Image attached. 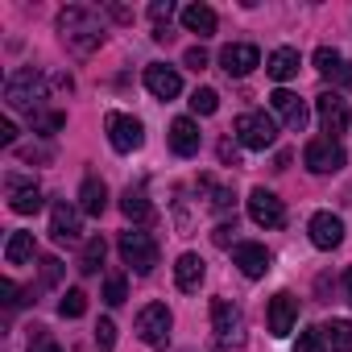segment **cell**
I'll return each instance as SVG.
<instances>
[{
  "label": "cell",
  "mask_w": 352,
  "mask_h": 352,
  "mask_svg": "<svg viewBox=\"0 0 352 352\" xmlns=\"http://www.w3.org/2000/svg\"><path fill=\"white\" fill-rule=\"evenodd\" d=\"M183 25H187V34L212 38V34H216V9H212V5H187V9H183Z\"/></svg>",
  "instance_id": "21"
},
{
  "label": "cell",
  "mask_w": 352,
  "mask_h": 352,
  "mask_svg": "<svg viewBox=\"0 0 352 352\" xmlns=\"http://www.w3.org/2000/svg\"><path fill=\"white\" fill-rule=\"evenodd\" d=\"M232 232H236V224H220L212 236H216V245H228V241H232Z\"/></svg>",
  "instance_id": "42"
},
{
  "label": "cell",
  "mask_w": 352,
  "mask_h": 352,
  "mask_svg": "<svg viewBox=\"0 0 352 352\" xmlns=\"http://www.w3.org/2000/svg\"><path fill=\"white\" fill-rule=\"evenodd\" d=\"M104 208H108V187L100 179H87L79 187V212L83 216H104Z\"/></svg>",
  "instance_id": "23"
},
{
  "label": "cell",
  "mask_w": 352,
  "mask_h": 352,
  "mask_svg": "<svg viewBox=\"0 0 352 352\" xmlns=\"http://www.w3.org/2000/svg\"><path fill=\"white\" fill-rule=\"evenodd\" d=\"M315 71H319L323 79H336V83H352V71L344 67V58H340L336 50H327V46H319V50H315Z\"/></svg>",
  "instance_id": "22"
},
{
  "label": "cell",
  "mask_w": 352,
  "mask_h": 352,
  "mask_svg": "<svg viewBox=\"0 0 352 352\" xmlns=\"http://www.w3.org/2000/svg\"><path fill=\"white\" fill-rule=\"evenodd\" d=\"M199 191L208 195V208H212V212H232V204H236V195H232L228 187H216L212 179H199Z\"/></svg>",
  "instance_id": "28"
},
{
  "label": "cell",
  "mask_w": 352,
  "mask_h": 352,
  "mask_svg": "<svg viewBox=\"0 0 352 352\" xmlns=\"http://www.w3.org/2000/svg\"><path fill=\"white\" fill-rule=\"evenodd\" d=\"M199 145H204V133H199V124L191 116H179V120L170 124V149L179 153V157H195Z\"/></svg>",
  "instance_id": "14"
},
{
  "label": "cell",
  "mask_w": 352,
  "mask_h": 352,
  "mask_svg": "<svg viewBox=\"0 0 352 352\" xmlns=\"http://www.w3.org/2000/svg\"><path fill=\"white\" fill-rule=\"evenodd\" d=\"M34 336H30V352H63L50 336H46V327H30Z\"/></svg>",
  "instance_id": "36"
},
{
  "label": "cell",
  "mask_w": 352,
  "mask_h": 352,
  "mask_svg": "<svg viewBox=\"0 0 352 352\" xmlns=\"http://www.w3.org/2000/svg\"><path fill=\"white\" fill-rule=\"evenodd\" d=\"M54 25H58L63 46H67L71 54H79V58H87V54H96V50L104 46V25H100V17H96L91 9H83V5L63 9Z\"/></svg>",
  "instance_id": "1"
},
{
  "label": "cell",
  "mask_w": 352,
  "mask_h": 352,
  "mask_svg": "<svg viewBox=\"0 0 352 352\" xmlns=\"http://www.w3.org/2000/svg\"><path fill=\"white\" fill-rule=\"evenodd\" d=\"M104 129H108V141H112V149H116V153H133V149H141V141H145L141 120H137V116H129V112H108Z\"/></svg>",
  "instance_id": "5"
},
{
  "label": "cell",
  "mask_w": 352,
  "mask_h": 352,
  "mask_svg": "<svg viewBox=\"0 0 352 352\" xmlns=\"http://www.w3.org/2000/svg\"><path fill=\"white\" fill-rule=\"evenodd\" d=\"M212 327L224 344H241V331H245V315L241 307H232L228 298H216L212 302Z\"/></svg>",
  "instance_id": "11"
},
{
  "label": "cell",
  "mask_w": 352,
  "mask_h": 352,
  "mask_svg": "<svg viewBox=\"0 0 352 352\" xmlns=\"http://www.w3.org/2000/svg\"><path fill=\"white\" fill-rule=\"evenodd\" d=\"M232 133H236V141H241L245 149H270V145L278 141V124H274V116H265V112H245V116H236Z\"/></svg>",
  "instance_id": "3"
},
{
  "label": "cell",
  "mask_w": 352,
  "mask_h": 352,
  "mask_svg": "<svg viewBox=\"0 0 352 352\" xmlns=\"http://www.w3.org/2000/svg\"><path fill=\"white\" fill-rule=\"evenodd\" d=\"M220 157H224V162H232V166H236V149H232V145H228V141H224V145H220Z\"/></svg>",
  "instance_id": "43"
},
{
  "label": "cell",
  "mask_w": 352,
  "mask_h": 352,
  "mask_svg": "<svg viewBox=\"0 0 352 352\" xmlns=\"http://www.w3.org/2000/svg\"><path fill=\"white\" fill-rule=\"evenodd\" d=\"M270 249L265 245H253V241H245V245H236L232 249V265L245 274V278H265L270 274Z\"/></svg>",
  "instance_id": "13"
},
{
  "label": "cell",
  "mask_w": 352,
  "mask_h": 352,
  "mask_svg": "<svg viewBox=\"0 0 352 352\" xmlns=\"http://www.w3.org/2000/svg\"><path fill=\"white\" fill-rule=\"evenodd\" d=\"M9 208L17 216H34L42 212V191L34 183H21V179H9Z\"/></svg>",
  "instance_id": "19"
},
{
  "label": "cell",
  "mask_w": 352,
  "mask_h": 352,
  "mask_svg": "<svg viewBox=\"0 0 352 352\" xmlns=\"http://www.w3.org/2000/svg\"><path fill=\"white\" fill-rule=\"evenodd\" d=\"M220 108V96L212 91V87H195V96H191V112L195 116H212Z\"/></svg>",
  "instance_id": "30"
},
{
  "label": "cell",
  "mask_w": 352,
  "mask_h": 352,
  "mask_svg": "<svg viewBox=\"0 0 352 352\" xmlns=\"http://www.w3.org/2000/svg\"><path fill=\"white\" fill-rule=\"evenodd\" d=\"M96 348H100V352H112V348H116V323H112V319H100V323H96Z\"/></svg>",
  "instance_id": "34"
},
{
  "label": "cell",
  "mask_w": 352,
  "mask_h": 352,
  "mask_svg": "<svg viewBox=\"0 0 352 352\" xmlns=\"http://www.w3.org/2000/svg\"><path fill=\"white\" fill-rule=\"evenodd\" d=\"M34 232H13L9 236V245H5V261L9 265H25V261H34Z\"/></svg>",
  "instance_id": "25"
},
{
  "label": "cell",
  "mask_w": 352,
  "mask_h": 352,
  "mask_svg": "<svg viewBox=\"0 0 352 352\" xmlns=\"http://www.w3.org/2000/svg\"><path fill=\"white\" fill-rule=\"evenodd\" d=\"M294 319H298V298L294 294H274L270 298V331L282 340V336H290V327H294Z\"/></svg>",
  "instance_id": "17"
},
{
  "label": "cell",
  "mask_w": 352,
  "mask_h": 352,
  "mask_svg": "<svg viewBox=\"0 0 352 352\" xmlns=\"http://www.w3.org/2000/svg\"><path fill=\"white\" fill-rule=\"evenodd\" d=\"M50 236L58 245H75L79 241V212L71 204H54V212H50Z\"/></svg>",
  "instance_id": "18"
},
{
  "label": "cell",
  "mask_w": 352,
  "mask_h": 352,
  "mask_svg": "<svg viewBox=\"0 0 352 352\" xmlns=\"http://www.w3.org/2000/svg\"><path fill=\"white\" fill-rule=\"evenodd\" d=\"M270 104H274V112L286 120V129H294V133H302V129H307V104H302L294 91L278 87V91L270 96Z\"/></svg>",
  "instance_id": "16"
},
{
  "label": "cell",
  "mask_w": 352,
  "mask_h": 352,
  "mask_svg": "<svg viewBox=\"0 0 352 352\" xmlns=\"http://www.w3.org/2000/svg\"><path fill=\"white\" fill-rule=\"evenodd\" d=\"M83 311H87V294H83V290H67L63 302H58V315H63V319H79Z\"/></svg>",
  "instance_id": "31"
},
{
  "label": "cell",
  "mask_w": 352,
  "mask_h": 352,
  "mask_svg": "<svg viewBox=\"0 0 352 352\" xmlns=\"http://www.w3.org/2000/svg\"><path fill=\"white\" fill-rule=\"evenodd\" d=\"M249 220L257 228H282L286 224V208H282V199L274 191L257 187V191H249Z\"/></svg>",
  "instance_id": "8"
},
{
  "label": "cell",
  "mask_w": 352,
  "mask_h": 352,
  "mask_svg": "<svg viewBox=\"0 0 352 352\" xmlns=\"http://www.w3.org/2000/svg\"><path fill=\"white\" fill-rule=\"evenodd\" d=\"M174 282H179L183 294H195L199 282H204V257L199 253H183L179 261H174Z\"/></svg>",
  "instance_id": "20"
},
{
  "label": "cell",
  "mask_w": 352,
  "mask_h": 352,
  "mask_svg": "<svg viewBox=\"0 0 352 352\" xmlns=\"http://www.w3.org/2000/svg\"><path fill=\"white\" fill-rule=\"evenodd\" d=\"M315 112H319L323 133L336 141V137L344 133V124H348V104H344V96H340V91H319V96H315Z\"/></svg>",
  "instance_id": "9"
},
{
  "label": "cell",
  "mask_w": 352,
  "mask_h": 352,
  "mask_svg": "<svg viewBox=\"0 0 352 352\" xmlns=\"http://www.w3.org/2000/svg\"><path fill=\"white\" fill-rule=\"evenodd\" d=\"M265 71H270V79H278V83L294 79V75H298V50H290V46L274 50V54H270V63H265Z\"/></svg>",
  "instance_id": "24"
},
{
  "label": "cell",
  "mask_w": 352,
  "mask_h": 352,
  "mask_svg": "<svg viewBox=\"0 0 352 352\" xmlns=\"http://www.w3.org/2000/svg\"><path fill=\"white\" fill-rule=\"evenodd\" d=\"M323 348H327L323 327H307V331H298V340H294V352H323Z\"/></svg>",
  "instance_id": "32"
},
{
  "label": "cell",
  "mask_w": 352,
  "mask_h": 352,
  "mask_svg": "<svg viewBox=\"0 0 352 352\" xmlns=\"http://www.w3.org/2000/svg\"><path fill=\"white\" fill-rule=\"evenodd\" d=\"M145 87H149L157 100H174V96L183 91V79H179V71H174V67L149 63V67H145Z\"/></svg>",
  "instance_id": "15"
},
{
  "label": "cell",
  "mask_w": 352,
  "mask_h": 352,
  "mask_svg": "<svg viewBox=\"0 0 352 352\" xmlns=\"http://www.w3.org/2000/svg\"><path fill=\"white\" fill-rule=\"evenodd\" d=\"M63 124H67L63 112H38V116H34V133H58Z\"/></svg>",
  "instance_id": "35"
},
{
  "label": "cell",
  "mask_w": 352,
  "mask_h": 352,
  "mask_svg": "<svg viewBox=\"0 0 352 352\" xmlns=\"http://www.w3.org/2000/svg\"><path fill=\"white\" fill-rule=\"evenodd\" d=\"M42 100H46V79H42V71L21 67V71L9 75V83H5V104H9L13 112H25V116L34 120V116L42 112Z\"/></svg>",
  "instance_id": "2"
},
{
  "label": "cell",
  "mask_w": 352,
  "mask_h": 352,
  "mask_svg": "<svg viewBox=\"0 0 352 352\" xmlns=\"http://www.w3.org/2000/svg\"><path fill=\"white\" fill-rule=\"evenodd\" d=\"M104 253H108L104 236H91V241L83 245V253H79V274H96V270L104 265Z\"/></svg>",
  "instance_id": "29"
},
{
  "label": "cell",
  "mask_w": 352,
  "mask_h": 352,
  "mask_svg": "<svg viewBox=\"0 0 352 352\" xmlns=\"http://www.w3.org/2000/svg\"><path fill=\"white\" fill-rule=\"evenodd\" d=\"M120 257H124V265H129V270L149 274V270L157 265V245H153V236H149V232L129 228V232H120Z\"/></svg>",
  "instance_id": "4"
},
{
  "label": "cell",
  "mask_w": 352,
  "mask_h": 352,
  "mask_svg": "<svg viewBox=\"0 0 352 352\" xmlns=\"http://www.w3.org/2000/svg\"><path fill=\"white\" fill-rule=\"evenodd\" d=\"M124 298H129V286H124L120 274H112V278L104 282V302H108V307H120Z\"/></svg>",
  "instance_id": "33"
},
{
  "label": "cell",
  "mask_w": 352,
  "mask_h": 352,
  "mask_svg": "<svg viewBox=\"0 0 352 352\" xmlns=\"http://www.w3.org/2000/svg\"><path fill=\"white\" fill-rule=\"evenodd\" d=\"M302 162H307V170L311 174H336V170H344V149H340V141H331V137H315L307 149H302Z\"/></svg>",
  "instance_id": "6"
},
{
  "label": "cell",
  "mask_w": 352,
  "mask_h": 352,
  "mask_svg": "<svg viewBox=\"0 0 352 352\" xmlns=\"http://www.w3.org/2000/svg\"><path fill=\"white\" fill-rule=\"evenodd\" d=\"M307 232H311V245H315V249L331 253V249L344 241V220H340V216H331V212H319V216H311Z\"/></svg>",
  "instance_id": "12"
},
{
  "label": "cell",
  "mask_w": 352,
  "mask_h": 352,
  "mask_svg": "<svg viewBox=\"0 0 352 352\" xmlns=\"http://www.w3.org/2000/svg\"><path fill=\"white\" fill-rule=\"evenodd\" d=\"M344 286H348V298H352V270L344 274Z\"/></svg>",
  "instance_id": "44"
},
{
  "label": "cell",
  "mask_w": 352,
  "mask_h": 352,
  "mask_svg": "<svg viewBox=\"0 0 352 352\" xmlns=\"http://www.w3.org/2000/svg\"><path fill=\"white\" fill-rule=\"evenodd\" d=\"M0 294H5V307H17V302H25V298H17L21 290H17V286H13L9 278H5V282H0Z\"/></svg>",
  "instance_id": "40"
},
{
  "label": "cell",
  "mask_w": 352,
  "mask_h": 352,
  "mask_svg": "<svg viewBox=\"0 0 352 352\" xmlns=\"http://www.w3.org/2000/svg\"><path fill=\"white\" fill-rule=\"evenodd\" d=\"M183 63H187L191 71H204V67H208V50H204V46H191V50L183 54Z\"/></svg>",
  "instance_id": "38"
},
{
  "label": "cell",
  "mask_w": 352,
  "mask_h": 352,
  "mask_svg": "<svg viewBox=\"0 0 352 352\" xmlns=\"http://www.w3.org/2000/svg\"><path fill=\"white\" fill-rule=\"evenodd\" d=\"M58 274H63V261L58 257H42V278L46 282H58Z\"/></svg>",
  "instance_id": "39"
},
{
  "label": "cell",
  "mask_w": 352,
  "mask_h": 352,
  "mask_svg": "<svg viewBox=\"0 0 352 352\" xmlns=\"http://www.w3.org/2000/svg\"><path fill=\"white\" fill-rule=\"evenodd\" d=\"M220 67H224L232 79H245V75H253V71L261 67V50L249 46V42H232V46L220 50Z\"/></svg>",
  "instance_id": "10"
},
{
  "label": "cell",
  "mask_w": 352,
  "mask_h": 352,
  "mask_svg": "<svg viewBox=\"0 0 352 352\" xmlns=\"http://www.w3.org/2000/svg\"><path fill=\"white\" fill-rule=\"evenodd\" d=\"M323 340H327L331 352H352V323H348V319L323 323Z\"/></svg>",
  "instance_id": "27"
},
{
  "label": "cell",
  "mask_w": 352,
  "mask_h": 352,
  "mask_svg": "<svg viewBox=\"0 0 352 352\" xmlns=\"http://www.w3.org/2000/svg\"><path fill=\"white\" fill-rule=\"evenodd\" d=\"M17 141V124L13 120H0V145H13Z\"/></svg>",
  "instance_id": "41"
},
{
  "label": "cell",
  "mask_w": 352,
  "mask_h": 352,
  "mask_svg": "<svg viewBox=\"0 0 352 352\" xmlns=\"http://www.w3.org/2000/svg\"><path fill=\"white\" fill-rule=\"evenodd\" d=\"M120 212H124L129 220H137V224H145L153 208H149V199H145V191H141V187H129V191L120 195Z\"/></svg>",
  "instance_id": "26"
},
{
  "label": "cell",
  "mask_w": 352,
  "mask_h": 352,
  "mask_svg": "<svg viewBox=\"0 0 352 352\" xmlns=\"http://www.w3.org/2000/svg\"><path fill=\"white\" fill-rule=\"evenodd\" d=\"M149 17L157 21V30H162V21L170 25V17H174V5H170V0H153V5H149Z\"/></svg>",
  "instance_id": "37"
},
{
  "label": "cell",
  "mask_w": 352,
  "mask_h": 352,
  "mask_svg": "<svg viewBox=\"0 0 352 352\" xmlns=\"http://www.w3.org/2000/svg\"><path fill=\"white\" fill-rule=\"evenodd\" d=\"M137 336H141L149 348H166V340H170V311H166V302L141 307V315H137Z\"/></svg>",
  "instance_id": "7"
}]
</instances>
